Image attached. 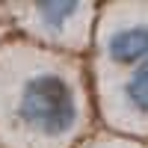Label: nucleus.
Returning <instances> with one entry per match:
<instances>
[{
  "label": "nucleus",
  "instance_id": "obj_1",
  "mask_svg": "<svg viewBox=\"0 0 148 148\" xmlns=\"http://www.w3.org/2000/svg\"><path fill=\"white\" fill-rule=\"evenodd\" d=\"M86 125L89 98L71 53L0 45V148H77Z\"/></svg>",
  "mask_w": 148,
  "mask_h": 148
},
{
  "label": "nucleus",
  "instance_id": "obj_2",
  "mask_svg": "<svg viewBox=\"0 0 148 148\" xmlns=\"http://www.w3.org/2000/svg\"><path fill=\"white\" fill-rule=\"evenodd\" d=\"M148 59V3H110L95 30L98 83L136 68Z\"/></svg>",
  "mask_w": 148,
  "mask_h": 148
},
{
  "label": "nucleus",
  "instance_id": "obj_4",
  "mask_svg": "<svg viewBox=\"0 0 148 148\" xmlns=\"http://www.w3.org/2000/svg\"><path fill=\"white\" fill-rule=\"evenodd\" d=\"M107 121L125 133L148 136V59L113 80L98 83Z\"/></svg>",
  "mask_w": 148,
  "mask_h": 148
},
{
  "label": "nucleus",
  "instance_id": "obj_5",
  "mask_svg": "<svg viewBox=\"0 0 148 148\" xmlns=\"http://www.w3.org/2000/svg\"><path fill=\"white\" fill-rule=\"evenodd\" d=\"M86 148H145V145L133 142V139H125V136H107V139H95V142H89Z\"/></svg>",
  "mask_w": 148,
  "mask_h": 148
},
{
  "label": "nucleus",
  "instance_id": "obj_3",
  "mask_svg": "<svg viewBox=\"0 0 148 148\" xmlns=\"http://www.w3.org/2000/svg\"><path fill=\"white\" fill-rule=\"evenodd\" d=\"M18 27L33 42H42L47 51L59 53H83L95 42V9L92 3H18L15 9Z\"/></svg>",
  "mask_w": 148,
  "mask_h": 148
}]
</instances>
